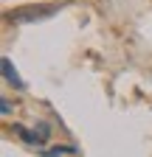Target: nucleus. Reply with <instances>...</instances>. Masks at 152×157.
<instances>
[{"label":"nucleus","mask_w":152,"mask_h":157,"mask_svg":"<svg viewBox=\"0 0 152 157\" xmlns=\"http://www.w3.org/2000/svg\"><path fill=\"white\" fill-rule=\"evenodd\" d=\"M0 70H3V78H6L9 84H14L17 90H23V87H26V84H23V78H20V73H17V67L11 65V59H6V56H3V62H0Z\"/></svg>","instance_id":"2"},{"label":"nucleus","mask_w":152,"mask_h":157,"mask_svg":"<svg viewBox=\"0 0 152 157\" xmlns=\"http://www.w3.org/2000/svg\"><path fill=\"white\" fill-rule=\"evenodd\" d=\"M34 135H37V146H42V143L48 140V135H51V126L40 121V124H37V126H34Z\"/></svg>","instance_id":"3"},{"label":"nucleus","mask_w":152,"mask_h":157,"mask_svg":"<svg viewBox=\"0 0 152 157\" xmlns=\"http://www.w3.org/2000/svg\"><path fill=\"white\" fill-rule=\"evenodd\" d=\"M0 112H3V115L11 112V101H9V98H0Z\"/></svg>","instance_id":"6"},{"label":"nucleus","mask_w":152,"mask_h":157,"mask_svg":"<svg viewBox=\"0 0 152 157\" xmlns=\"http://www.w3.org/2000/svg\"><path fill=\"white\" fill-rule=\"evenodd\" d=\"M54 11H59V6H26V9L9 11L6 20H9V23H31V20H45V17H51Z\"/></svg>","instance_id":"1"},{"label":"nucleus","mask_w":152,"mask_h":157,"mask_svg":"<svg viewBox=\"0 0 152 157\" xmlns=\"http://www.w3.org/2000/svg\"><path fill=\"white\" fill-rule=\"evenodd\" d=\"M14 132L20 135V137H23V140H26L28 146H37V135H34V132H28L26 126H20V124H14Z\"/></svg>","instance_id":"4"},{"label":"nucleus","mask_w":152,"mask_h":157,"mask_svg":"<svg viewBox=\"0 0 152 157\" xmlns=\"http://www.w3.org/2000/svg\"><path fill=\"white\" fill-rule=\"evenodd\" d=\"M62 154H76V146H56V149L45 151V157H62Z\"/></svg>","instance_id":"5"}]
</instances>
